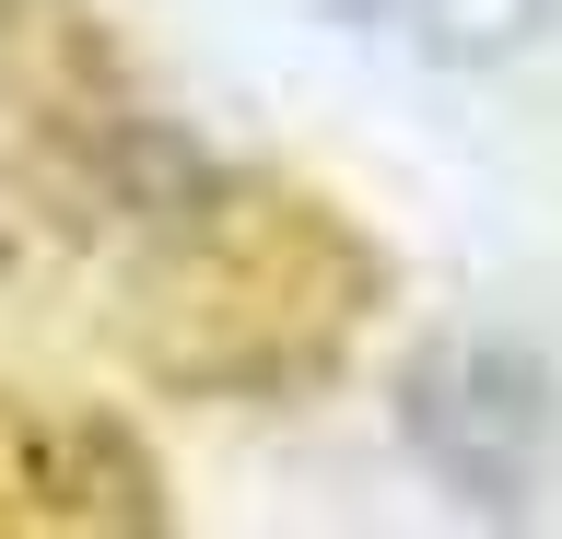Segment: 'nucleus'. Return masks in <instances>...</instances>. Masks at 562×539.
I'll list each match as a JSON object with an SVG mask.
<instances>
[{
	"label": "nucleus",
	"instance_id": "obj_2",
	"mask_svg": "<svg viewBox=\"0 0 562 539\" xmlns=\"http://www.w3.org/2000/svg\"><path fill=\"white\" fill-rule=\"evenodd\" d=\"M375 36L422 47V59H457V71H481V59H516L539 24H551V0H351Z\"/></svg>",
	"mask_w": 562,
	"mask_h": 539
},
{
	"label": "nucleus",
	"instance_id": "obj_1",
	"mask_svg": "<svg viewBox=\"0 0 562 539\" xmlns=\"http://www.w3.org/2000/svg\"><path fill=\"white\" fill-rule=\"evenodd\" d=\"M411 434L469 504H516V481L539 469V375L516 352H492V340L434 352L411 388Z\"/></svg>",
	"mask_w": 562,
	"mask_h": 539
}]
</instances>
